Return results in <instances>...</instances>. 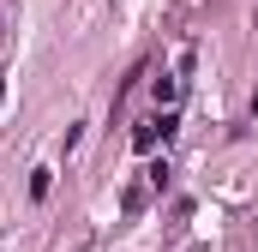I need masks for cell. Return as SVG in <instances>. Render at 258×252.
Masks as SVG:
<instances>
[{"mask_svg": "<svg viewBox=\"0 0 258 252\" xmlns=\"http://www.w3.org/2000/svg\"><path fill=\"white\" fill-rule=\"evenodd\" d=\"M120 210H126V216H138V210H144V186H126V198H120Z\"/></svg>", "mask_w": 258, "mask_h": 252, "instance_id": "4", "label": "cell"}, {"mask_svg": "<svg viewBox=\"0 0 258 252\" xmlns=\"http://www.w3.org/2000/svg\"><path fill=\"white\" fill-rule=\"evenodd\" d=\"M48 186H54V168H36L30 174V198H48Z\"/></svg>", "mask_w": 258, "mask_h": 252, "instance_id": "3", "label": "cell"}, {"mask_svg": "<svg viewBox=\"0 0 258 252\" xmlns=\"http://www.w3.org/2000/svg\"><path fill=\"white\" fill-rule=\"evenodd\" d=\"M150 90H156V102H162V108H174V96H180V78H156Z\"/></svg>", "mask_w": 258, "mask_h": 252, "instance_id": "2", "label": "cell"}, {"mask_svg": "<svg viewBox=\"0 0 258 252\" xmlns=\"http://www.w3.org/2000/svg\"><path fill=\"white\" fill-rule=\"evenodd\" d=\"M174 108H162V114H156V120H138L132 126V150H156V144H168V138H174Z\"/></svg>", "mask_w": 258, "mask_h": 252, "instance_id": "1", "label": "cell"}, {"mask_svg": "<svg viewBox=\"0 0 258 252\" xmlns=\"http://www.w3.org/2000/svg\"><path fill=\"white\" fill-rule=\"evenodd\" d=\"M252 30H258V12H252Z\"/></svg>", "mask_w": 258, "mask_h": 252, "instance_id": "5", "label": "cell"}]
</instances>
